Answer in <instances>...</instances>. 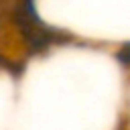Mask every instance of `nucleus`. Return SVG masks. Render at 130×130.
<instances>
[{"label":"nucleus","mask_w":130,"mask_h":130,"mask_svg":"<svg viewBox=\"0 0 130 130\" xmlns=\"http://www.w3.org/2000/svg\"><path fill=\"white\" fill-rule=\"evenodd\" d=\"M116 59H118L120 65L130 67V43H124V45L116 51Z\"/></svg>","instance_id":"f257e3e1"}]
</instances>
